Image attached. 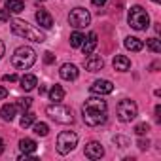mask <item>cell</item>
<instances>
[{
  "mask_svg": "<svg viewBox=\"0 0 161 161\" xmlns=\"http://www.w3.org/2000/svg\"><path fill=\"white\" fill-rule=\"evenodd\" d=\"M34 61H36V51H34L31 46H21V47H17V49L14 51V55H12V64H14L15 68H19V70L31 68V66L34 64Z\"/></svg>",
  "mask_w": 161,
  "mask_h": 161,
  "instance_id": "obj_3",
  "label": "cell"
},
{
  "mask_svg": "<svg viewBox=\"0 0 161 161\" xmlns=\"http://www.w3.org/2000/svg\"><path fill=\"white\" fill-rule=\"evenodd\" d=\"M89 91L95 93V95H110L114 91V84L110 80H97V82H93V86L89 87Z\"/></svg>",
  "mask_w": 161,
  "mask_h": 161,
  "instance_id": "obj_9",
  "label": "cell"
},
{
  "mask_svg": "<svg viewBox=\"0 0 161 161\" xmlns=\"http://www.w3.org/2000/svg\"><path fill=\"white\" fill-rule=\"evenodd\" d=\"M10 19V12L8 10H0V21H8Z\"/></svg>",
  "mask_w": 161,
  "mask_h": 161,
  "instance_id": "obj_32",
  "label": "cell"
},
{
  "mask_svg": "<svg viewBox=\"0 0 161 161\" xmlns=\"http://www.w3.org/2000/svg\"><path fill=\"white\" fill-rule=\"evenodd\" d=\"M15 114H17V104H4L0 108V116L4 121H14Z\"/></svg>",
  "mask_w": 161,
  "mask_h": 161,
  "instance_id": "obj_17",
  "label": "cell"
},
{
  "mask_svg": "<svg viewBox=\"0 0 161 161\" xmlns=\"http://www.w3.org/2000/svg\"><path fill=\"white\" fill-rule=\"evenodd\" d=\"M32 125H34V127H32V129H34V133H36V135H40V136H46V135L49 133L47 123H42V121H40V123H32Z\"/></svg>",
  "mask_w": 161,
  "mask_h": 161,
  "instance_id": "obj_26",
  "label": "cell"
},
{
  "mask_svg": "<svg viewBox=\"0 0 161 161\" xmlns=\"http://www.w3.org/2000/svg\"><path fill=\"white\" fill-rule=\"evenodd\" d=\"M46 112H47V116H49L53 121H57V123L68 125V123H72V121H74L72 110H70V108H66V106H63L61 103H53V104H49V106L46 108Z\"/></svg>",
  "mask_w": 161,
  "mask_h": 161,
  "instance_id": "obj_5",
  "label": "cell"
},
{
  "mask_svg": "<svg viewBox=\"0 0 161 161\" xmlns=\"http://www.w3.org/2000/svg\"><path fill=\"white\" fill-rule=\"evenodd\" d=\"M36 148H38V144H36L32 138H21V140H19V150H21V153H34Z\"/></svg>",
  "mask_w": 161,
  "mask_h": 161,
  "instance_id": "obj_18",
  "label": "cell"
},
{
  "mask_svg": "<svg viewBox=\"0 0 161 161\" xmlns=\"http://www.w3.org/2000/svg\"><path fill=\"white\" fill-rule=\"evenodd\" d=\"M84 38H86V36H84L82 32H78V31L72 32V34H70V46H72V47H80V46L84 44Z\"/></svg>",
  "mask_w": 161,
  "mask_h": 161,
  "instance_id": "obj_22",
  "label": "cell"
},
{
  "mask_svg": "<svg viewBox=\"0 0 161 161\" xmlns=\"http://www.w3.org/2000/svg\"><path fill=\"white\" fill-rule=\"evenodd\" d=\"M46 91H47V89H46V86H40V87H38V93H40V95H44Z\"/></svg>",
  "mask_w": 161,
  "mask_h": 161,
  "instance_id": "obj_38",
  "label": "cell"
},
{
  "mask_svg": "<svg viewBox=\"0 0 161 161\" xmlns=\"http://www.w3.org/2000/svg\"><path fill=\"white\" fill-rule=\"evenodd\" d=\"M106 2H108V0H93V6H97V8H99V6H104Z\"/></svg>",
  "mask_w": 161,
  "mask_h": 161,
  "instance_id": "obj_35",
  "label": "cell"
},
{
  "mask_svg": "<svg viewBox=\"0 0 161 161\" xmlns=\"http://www.w3.org/2000/svg\"><path fill=\"white\" fill-rule=\"evenodd\" d=\"M106 112H108V104L103 97H89L82 106L84 121L89 127H97V125L104 123L106 121Z\"/></svg>",
  "mask_w": 161,
  "mask_h": 161,
  "instance_id": "obj_1",
  "label": "cell"
},
{
  "mask_svg": "<svg viewBox=\"0 0 161 161\" xmlns=\"http://www.w3.org/2000/svg\"><path fill=\"white\" fill-rule=\"evenodd\" d=\"M64 99V89L61 87V86H53L51 89H49V101H53V103H61Z\"/></svg>",
  "mask_w": 161,
  "mask_h": 161,
  "instance_id": "obj_21",
  "label": "cell"
},
{
  "mask_svg": "<svg viewBox=\"0 0 161 161\" xmlns=\"http://www.w3.org/2000/svg\"><path fill=\"white\" fill-rule=\"evenodd\" d=\"M4 82H10V84L12 82H17V74H6L4 76Z\"/></svg>",
  "mask_w": 161,
  "mask_h": 161,
  "instance_id": "obj_31",
  "label": "cell"
},
{
  "mask_svg": "<svg viewBox=\"0 0 161 161\" xmlns=\"http://www.w3.org/2000/svg\"><path fill=\"white\" fill-rule=\"evenodd\" d=\"M123 46H125L129 51H140V49L144 47V42L138 40V38H135V36H127L125 42H123Z\"/></svg>",
  "mask_w": 161,
  "mask_h": 161,
  "instance_id": "obj_19",
  "label": "cell"
},
{
  "mask_svg": "<svg viewBox=\"0 0 161 161\" xmlns=\"http://www.w3.org/2000/svg\"><path fill=\"white\" fill-rule=\"evenodd\" d=\"M112 64H114V68H116L118 72H127V70L131 68V61H129L125 55H116L114 61H112Z\"/></svg>",
  "mask_w": 161,
  "mask_h": 161,
  "instance_id": "obj_15",
  "label": "cell"
},
{
  "mask_svg": "<svg viewBox=\"0 0 161 161\" xmlns=\"http://www.w3.org/2000/svg\"><path fill=\"white\" fill-rule=\"evenodd\" d=\"M127 21H129L131 29H135V31H146L150 27V15L142 6H133L129 10Z\"/></svg>",
  "mask_w": 161,
  "mask_h": 161,
  "instance_id": "obj_4",
  "label": "cell"
},
{
  "mask_svg": "<svg viewBox=\"0 0 161 161\" xmlns=\"http://www.w3.org/2000/svg\"><path fill=\"white\" fill-rule=\"evenodd\" d=\"M116 112H118L119 121H123V123H131V121L138 116V108H136V104H135L133 101H129V99L119 101Z\"/></svg>",
  "mask_w": 161,
  "mask_h": 161,
  "instance_id": "obj_7",
  "label": "cell"
},
{
  "mask_svg": "<svg viewBox=\"0 0 161 161\" xmlns=\"http://www.w3.org/2000/svg\"><path fill=\"white\" fill-rule=\"evenodd\" d=\"M68 23L74 29H86L91 23V15H89V12L86 8H74L68 14Z\"/></svg>",
  "mask_w": 161,
  "mask_h": 161,
  "instance_id": "obj_8",
  "label": "cell"
},
{
  "mask_svg": "<svg viewBox=\"0 0 161 161\" xmlns=\"http://www.w3.org/2000/svg\"><path fill=\"white\" fill-rule=\"evenodd\" d=\"M4 51H6V47H4V42H2V40H0V59H2V57H4Z\"/></svg>",
  "mask_w": 161,
  "mask_h": 161,
  "instance_id": "obj_36",
  "label": "cell"
},
{
  "mask_svg": "<svg viewBox=\"0 0 161 161\" xmlns=\"http://www.w3.org/2000/svg\"><path fill=\"white\" fill-rule=\"evenodd\" d=\"M8 97V89H4L2 86H0V101H2V99H6Z\"/></svg>",
  "mask_w": 161,
  "mask_h": 161,
  "instance_id": "obj_33",
  "label": "cell"
},
{
  "mask_svg": "<svg viewBox=\"0 0 161 161\" xmlns=\"http://www.w3.org/2000/svg\"><path fill=\"white\" fill-rule=\"evenodd\" d=\"M4 148H6V144H4V140H2V138H0V155L4 153Z\"/></svg>",
  "mask_w": 161,
  "mask_h": 161,
  "instance_id": "obj_37",
  "label": "cell"
},
{
  "mask_svg": "<svg viewBox=\"0 0 161 161\" xmlns=\"http://www.w3.org/2000/svg\"><path fill=\"white\" fill-rule=\"evenodd\" d=\"M152 2H155V4H159V2H161V0H152Z\"/></svg>",
  "mask_w": 161,
  "mask_h": 161,
  "instance_id": "obj_39",
  "label": "cell"
},
{
  "mask_svg": "<svg viewBox=\"0 0 161 161\" xmlns=\"http://www.w3.org/2000/svg\"><path fill=\"white\" fill-rule=\"evenodd\" d=\"M146 46H148L150 51H153V53H161V42H159L157 38H148V40H146Z\"/></svg>",
  "mask_w": 161,
  "mask_h": 161,
  "instance_id": "obj_24",
  "label": "cell"
},
{
  "mask_svg": "<svg viewBox=\"0 0 161 161\" xmlns=\"http://www.w3.org/2000/svg\"><path fill=\"white\" fill-rule=\"evenodd\" d=\"M6 10L10 14H21L25 10V2H23V0H8V2H6Z\"/></svg>",
  "mask_w": 161,
  "mask_h": 161,
  "instance_id": "obj_20",
  "label": "cell"
},
{
  "mask_svg": "<svg viewBox=\"0 0 161 161\" xmlns=\"http://www.w3.org/2000/svg\"><path fill=\"white\" fill-rule=\"evenodd\" d=\"M36 21L42 29H51L53 27V17L46 12V10H38L36 12Z\"/></svg>",
  "mask_w": 161,
  "mask_h": 161,
  "instance_id": "obj_14",
  "label": "cell"
},
{
  "mask_svg": "<svg viewBox=\"0 0 161 161\" xmlns=\"http://www.w3.org/2000/svg\"><path fill=\"white\" fill-rule=\"evenodd\" d=\"M148 131H150V125H148V123H138V125L135 127V133H136L138 136H142V135H146Z\"/></svg>",
  "mask_w": 161,
  "mask_h": 161,
  "instance_id": "obj_28",
  "label": "cell"
},
{
  "mask_svg": "<svg viewBox=\"0 0 161 161\" xmlns=\"http://www.w3.org/2000/svg\"><path fill=\"white\" fill-rule=\"evenodd\" d=\"M17 110H23V112H27L29 108H31V104H32V99H29V97H21V99H17Z\"/></svg>",
  "mask_w": 161,
  "mask_h": 161,
  "instance_id": "obj_25",
  "label": "cell"
},
{
  "mask_svg": "<svg viewBox=\"0 0 161 161\" xmlns=\"http://www.w3.org/2000/svg\"><path fill=\"white\" fill-rule=\"evenodd\" d=\"M84 64H86V70H89V72H97V70H103L104 61H103L101 55H89V57L84 61Z\"/></svg>",
  "mask_w": 161,
  "mask_h": 161,
  "instance_id": "obj_12",
  "label": "cell"
},
{
  "mask_svg": "<svg viewBox=\"0 0 161 161\" xmlns=\"http://www.w3.org/2000/svg\"><path fill=\"white\" fill-rule=\"evenodd\" d=\"M155 119H157V121H161V106H159V104L155 106Z\"/></svg>",
  "mask_w": 161,
  "mask_h": 161,
  "instance_id": "obj_34",
  "label": "cell"
},
{
  "mask_svg": "<svg viewBox=\"0 0 161 161\" xmlns=\"http://www.w3.org/2000/svg\"><path fill=\"white\" fill-rule=\"evenodd\" d=\"M44 61H46L47 64H51V63L55 61V55H53L51 51H46V53H44Z\"/></svg>",
  "mask_w": 161,
  "mask_h": 161,
  "instance_id": "obj_29",
  "label": "cell"
},
{
  "mask_svg": "<svg viewBox=\"0 0 161 161\" xmlns=\"http://www.w3.org/2000/svg\"><path fill=\"white\" fill-rule=\"evenodd\" d=\"M84 153H86L87 159H93L95 161V159H101L104 155V148H103L101 142H89V144H86Z\"/></svg>",
  "mask_w": 161,
  "mask_h": 161,
  "instance_id": "obj_10",
  "label": "cell"
},
{
  "mask_svg": "<svg viewBox=\"0 0 161 161\" xmlns=\"http://www.w3.org/2000/svg\"><path fill=\"white\" fill-rule=\"evenodd\" d=\"M97 34L95 32H89V36L87 38H84V44L82 46H80V47H82V51H84V55H91L93 53V49L97 47Z\"/></svg>",
  "mask_w": 161,
  "mask_h": 161,
  "instance_id": "obj_13",
  "label": "cell"
},
{
  "mask_svg": "<svg viewBox=\"0 0 161 161\" xmlns=\"http://www.w3.org/2000/svg\"><path fill=\"white\" fill-rule=\"evenodd\" d=\"M38 2H46V0H38Z\"/></svg>",
  "mask_w": 161,
  "mask_h": 161,
  "instance_id": "obj_40",
  "label": "cell"
},
{
  "mask_svg": "<svg viewBox=\"0 0 161 161\" xmlns=\"http://www.w3.org/2000/svg\"><path fill=\"white\" fill-rule=\"evenodd\" d=\"M148 146H150V140H148V138H146V140H144V138L138 140V148H140V150H148Z\"/></svg>",
  "mask_w": 161,
  "mask_h": 161,
  "instance_id": "obj_30",
  "label": "cell"
},
{
  "mask_svg": "<svg viewBox=\"0 0 161 161\" xmlns=\"http://www.w3.org/2000/svg\"><path fill=\"white\" fill-rule=\"evenodd\" d=\"M59 74H61V78H63V80H68V82H72V80H76V78H78L80 70H78V66H76V64H72V63H64V64L61 66Z\"/></svg>",
  "mask_w": 161,
  "mask_h": 161,
  "instance_id": "obj_11",
  "label": "cell"
},
{
  "mask_svg": "<svg viewBox=\"0 0 161 161\" xmlns=\"http://www.w3.org/2000/svg\"><path fill=\"white\" fill-rule=\"evenodd\" d=\"M76 144H78V135H76L74 131H63V133H59V136H57L55 148H57V152H59L61 155H66V153H70V152L76 148Z\"/></svg>",
  "mask_w": 161,
  "mask_h": 161,
  "instance_id": "obj_6",
  "label": "cell"
},
{
  "mask_svg": "<svg viewBox=\"0 0 161 161\" xmlns=\"http://www.w3.org/2000/svg\"><path fill=\"white\" fill-rule=\"evenodd\" d=\"M10 25H12V31H14L17 36L25 38V40L36 42V44L46 42V34H44L40 29H36V27L29 25L27 21H21V19H12V21H10Z\"/></svg>",
  "mask_w": 161,
  "mask_h": 161,
  "instance_id": "obj_2",
  "label": "cell"
},
{
  "mask_svg": "<svg viewBox=\"0 0 161 161\" xmlns=\"http://www.w3.org/2000/svg\"><path fill=\"white\" fill-rule=\"evenodd\" d=\"M34 119H36V116H34L32 112H23V118H21V127H23V129L31 127V125L34 123Z\"/></svg>",
  "mask_w": 161,
  "mask_h": 161,
  "instance_id": "obj_23",
  "label": "cell"
},
{
  "mask_svg": "<svg viewBox=\"0 0 161 161\" xmlns=\"http://www.w3.org/2000/svg\"><path fill=\"white\" fill-rule=\"evenodd\" d=\"M114 144H116L118 148H127V146H129V138L118 135V136H114Z\"/></svg>",
  "mask_w": 161,
  "mask_h": 161,
  "instance_id": "obj_27",
  "label": "cell"
},
{
  "mask_svg": "<svg viewBox=\"0 0 161 161\" xmlns=\"http://www.w3.org/2000/svg\"><path fill=\"white\" fill-rule=\"evenodd\" d=\"M19 84H21V89H25V91H32V89L38 86V80H36L34 74H25V76L19 80Z\"/></svg>",
  "mask_w": 161,
  "mask_h": 161,
  "instance_id": "obj_16",
  "label": "cell"
}]
</instances>
